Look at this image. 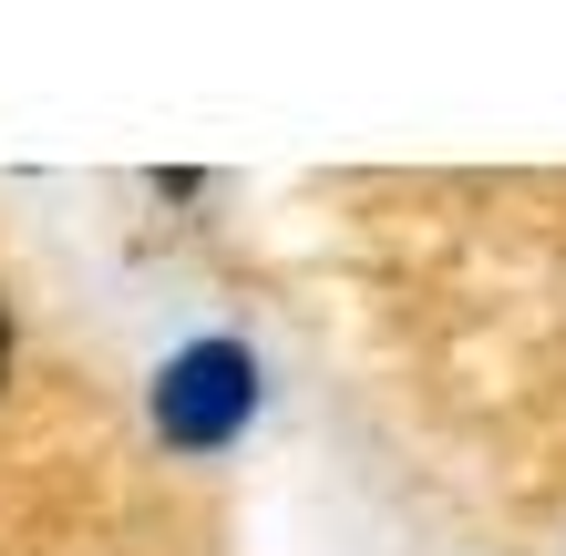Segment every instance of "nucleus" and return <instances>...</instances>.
Masks as SVG:
<instances>
[{
  "instance_id": "nucleus-2",
  "label": "nucleus",
  "mask_w": 566,
  "mask_h": 556,
  "mask_svg": "<svg viewBox=\"0 0 566 556\" xmlns=\"http://www.w3.org/2000/svg\"><path fill=\"white\" fill-rule=\"evenodd\" d=\"M0 371H11V319H0Z\"/></svg>"
},
{
  "instance_id": "nucleus-1",
  "label": "nucleus",
  "mask_w": 566,
  "mask_h": 556,
  "mask_svg": "<svg viewBox=\"0 0 566 556\" xmlns=\"http://www.w3.org/2000/svg\"><path fill=\"white\" fill-rule=\"evenodd\" d=\"M248 402H258V361L238 340H196L186 361L155 381V433L186 443V453H207V443H227L248 422Z\"/></svg>"
}]
</instances>
